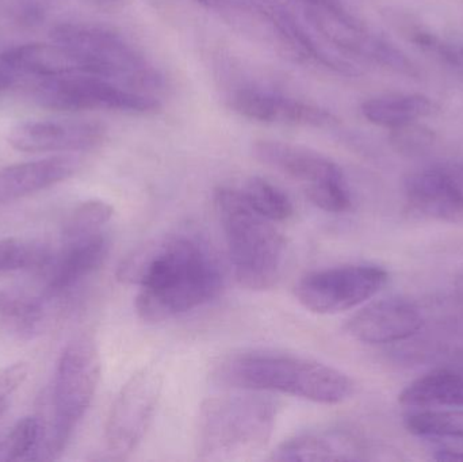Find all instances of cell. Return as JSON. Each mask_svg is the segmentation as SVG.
I'll return each instance as SVG.
<instances>
[{"instance_id": "5bb4252c", "label": "cell", "mask_w": 463, "mask_h": 462, "mask_svg": "<svg viewBox=\"0 0 463 462\" xmlns=\"http://www.w3.org/2000/svg\"><path fill=\"white\" fill-rule=\"evenodd\" d=\"M405 195L411 209L426 219L459 222L463 220V175L459 165H434L410 175Z\"/></svg>"}, {"instance_id": "5b68a950", "label": "cell", "mask_w": 463, "mask_h": 462, "mask_svg": "<svg viewBox=\"0 0 463 462\" xmlns=\"http://www.w3.org/2000/svg\"><path fill=\"white\" fill-rule=\"evenodd\" d=\"M53 42L83 60L89 75L110 79L137 91L159 90L163 78L121 34L95 24L65 22L51 29Z\"/></svg>"}, {"instance_id": "7a4b0ae2", "label": "cell", "mask_w": 463, "mask_h": 462, "mask_svg": "<svg viewBox=\"0 0 463 462\" xmlns=\"http://www.w3.org/2000/svg\"><path fill=\"white\" fill-rule=\"evenodd\" d=\"M222 384L252 392H279L320 404H339L354 393L347 374L326 363L277 352H247L217 368Z\"/></svg>"}, {"instance_id": "ac0fdd59", "label": "cell", "mask_w": 463, "mask_h": 462, "mask_svg": "<svg viewBox=\"0 0 463 462\" xmlns=\"http://www.w3.org/2000/svg\"><path fill=\"white\" fill-rule=\"evenodd\" d=\"M79 160L54 156L18 163L0 170V203H11L67 181L78 171Z\"/></svg>"}, {"instance_id": "836d02e7", "label": "cell", "mask_w": 463, "mask_h": 462, "mask_svg": "<svg viewBox=\"0 0 463 462\" xmlns=\"http://www.w3.org/2000/svg\"><path fill=\"white\" fill-rule=\"evenodd\" d=\"M94 2L108 3L111 2V0H94Z\"/></svg>"}, {"instance_id": "9c48e42d", "label": "cell", "mask_w": 463, "mask_h": 462, "mask_svg": "<svg viewBox=\"0 0 463 462\" xmlns=\"http://www.w3.org/2000/svg\"><path fill=\"white\" fill-rule=\"evenodd\" d=\"M388 279V273L378 266H339L305 274L297 282L294 293L307 311L336 315L374 297Z\"/></svg>"}, {"instance_id": "d6986e66", "label": "cell", "mask_w": 463, "mask_h": 462, "mask_svg": "<svg viewBox=\"0 0 463 462\" xmlns=\"http://www.w3.org/2000/svg\"><path fill=\"white\" fill-rule=\"evenodd\" d=\"M22 73L34 79L87 73L83 60L60 43H24L2 52Z\"/></svg>"}, {"instance_id": "277c9868", "label": "cell", "mask_w": 463, "mask_h": 462, "mask_svg": "<svg viewBox=\"0 0 463 462\" xmlns=\"http://www.w3.org/2000/svg\"><path fill=\"white\" fill-rule=\"evenodd\" d=\"M213 200L239 284L250 290L274 287L286 257L285 238L274 222L253 211L241 190L219 187Z\"/></svg>"}, {"instance_id": "cb8c5ba5", "label": "cell", "mask_w": 463, "mask_h": 462, "mask_svg": "<svg viewBox=\"0 0 463 462\" xmlns=\"http://www.w3.org/2000/svg\"><path fill=\"white\" fill-rule=\"evenodd\" d=\"M240 190L250 208L271 222H285L293 216L294 209L290 198L267 179L253 176Z\"/></svg>"}, {"instance_id": "44dd1931", "label": "cell", "mask_w": 463, "mask_h": 462, "mask_svg": "<svg viewBox=\"0 0 463 462\" xmlns=\"http://www.w3.org/2000/svg\"><path fill=\"white\" fill-rule=\"evenodd\" d=\"M431 110V100L421 94L381 95L362 105V114L367 121L392 130L416 124Z\"/></svg>"}, {"instance_id": "4fadbf2b", "label": "cell", "mask_w": 463, "mask_h": 462, "mask_svg": "<svg viewBox=\"0 0 463 462\" xmlns=\"http://www.w3.org/2000/svg\"><path fill=\"white\" fill-rule=\"evenodd\" d=\"M230 106L240 117L263 124L321 129L337 122L336 117L321 106L264 90H240L232 95Z\"/></svg>"}, {"instance_id": "8fae6325", "label": "cell", "mask_w": 463, "mask_h": 462, "mask_svg": "<svg viewBox=\"0 0 463 462\" xmlns=\"http://www.w3.org/2000/svg\"><path fill=\"white\" fill-rule=\"evenodd\" d=\"M299 3L312 26L340 51L397 70L404 65L405 57L402 52L370 34L369 30L337 0H299Z\"/></svg>"}, {"instance_id": "7402d4cb", "label": "cell", "mask_w": 463, "mask_h": 462, "mask_svg": "<svg viewBox=\"0 0 463 462\" xmlns=\"http://www.w3.org/2000/svg\"><path fill=\"white\" fill-rule=\"evenodd\" d=\"M410 433L423 438L463 442L462 409L419 410L405 420Z\"/></svg>"}, {"instance_id": "ba28073f", "label": "cell", "mask_w": 463, "mask_h": 462, "mask_svg": "<svg viewBox=\"0 0 463 462\" xmlns=\"http://www.w3.org/2000/svg\"><path fill=\"white\" fill-rule=\"evenodd\" d=\"M259 162L298 182L307 197L321 211L345 213L353 205L350 187L342 168L326 155L275 140H259L252 146Z\"/></svg>"}, {"instance_id": "f1b7e54d", "label": "cell", "mask_w": 463, "mask_h": 462, "mask_svg": "<svg viewBox=\"0 0 463 462\" xmlns=\"http://www.w3.org/2000/svg\"><path fill=\"white\" fill-rule=\"evenodd\" d=\"M413 125L394 130V132H396V135H394V143H396L402 151L408 149V151L413 152L416 151V149H423L424 146H429L432 141L431 135L423 132V130L420 132V130L415 129Z\"/></svg>"}, {"instance_id": "3957f363", "label": "cell", "mask_w": 463, "mask_h": 462, "mask_svg": "<svg viewBox=\"0 0 463 462\" xmlns=\"http://www.w3.org/2000/svg\"><path fill=\"white\" fill-rule=\"evenodd\" d=\"M247 392L203 401L195 429V449L201 460H250L269 445L278 406L260 392Z\"/></svg>"}, {"instance_id": "8992f818", "label": "cell", "mask_w": 463, "mask_h": 462, "mask_svg": "<svg viewBox=\"0 0 463 462\" xmlns=\"http://www.w3.org/2000/svg\"><path fill=\"white\" fill-rule=\"evenodd\" d=\"M100 379V357L90 336H79L61 353L53 385L54 417L46 441V458H57L91 406Z\"/></svg>"}, {"instance_id": "6da1fadb", "label": "cell", "mask_w": 463, "mask_h": 462, "mask_svg": "<svg viewBox=\"0 0 463 462\" xmlns=\"http://www.w3.org/2000/svg\"><path fill=\"white\" fill-rule=\"evenodd\" d=\"M117 278L138 287L136 311L148 323L200 308L216 298L224 285L219 260L208 244L186 233L144 244L122 260Z\"/></svg>"}, {"instance_id": "9a60e30c", "label": "cell", "mask_w": 463, "mask_h": 462, "mask_svg": "<svg viewBox=\"0 0 463 462\" xmlns=\"http://www.w3.org/2000/svg\"><path fill=\"white\" fill-rule=\"evenodd\" d=\"M423 327L420 311L402 298H383L356 312L347 323V333L369 344H396L415 335Z\"/></svg>"}, {"instance_id": "e575fe53", "label": "cell", "mask_w": 463, "mask_h": 462, "mask_svg": "<svg viewBox=\"0 0 463 462\" xmlns=\"http://www.w3.org/2000/svg\"><path fill=\"white\" fill-rule=\"evenodd\" d=\"M459 170H461L462 175H463V165H459Z\"/></svg>"}, {"instance_id": "83f0119b", "label": "cell", "mask_w": 463, "mask_h": 462, "mask_svg": "<svg viewBox=\"0 0 463 462\" xmlns=\"http://www.w3.org/2000/svg\"><path fill=\"white\" fill-rule=\"evenodd\" d=\"M29 376V365L26 363H14L0 369V404L7 401Z\"/></svg>"}, {"instance_id": "4316f807", "label": "cell", "mask_w": 463, "mask_h": 462, "mask_svg": "<svg viewBox=\"0 0 463 462\" xmlns=\"http://www.w3.org/2000/svg\"><path fill=\"white\" fill-rule=\"evenodd\" d=\"M51 257L48 247L43 244L15 238L0 240V273L43 268L51 262Z\"/></svg>"}, {"instance_id": "1f68e13d", "label": "cell", "mask_w": 463, "mask_h": 462, "mask_svg": "<svg viewBox=\"0 0 463 462\" xmlns=\"http://www.w3.org/2000/svg\"><path fill=\"white\" fill-rule=\"evenodd\" d=\"M195 2L206 5V7L222 8L224 5H231L232 2H236V0H195Z\"/></svg>"}, {"instance_id": "ffe728a7", "label": "cell", "mask_w": 463, "mask_h": 462, "mask_svg": "<svg viewBox=\"0 0 463 462\" xmlns=\"http://www.w3.org/2000/svg\"><path fill=\"white\" fill-rule=\"evenodd\" d=\"M399 401L411 409H463V372H430L408 385Z\"/></svg>"}, {"instance_id": "2e32d148", "label": "cell", "mask_w": 463, "mask_h": 462, "mask_svg": "<svg viewBox=\"0 0 463 462\" xmlns=\"http://www.w3.org/2000/svg\"><path fill=\"white\" fill-rule=\"evenodd\" d=\"M65 246L54 269L43 296L48 300L65 295L84 278L100 268L108 258L109 238L103 231L64 241Z\"/></svg>"}, {"instance_id": "f546056e", "label": "cell", "mask_w": 463, "mask_h": 462, "mask_svg": "<svg viewBox=\"0 0 463 462\" xmlns=\"http://www.w3.org/2000/svg\"><path fill=\"white\" fill-rule=\"evenodd\" d=\"M22 78V73L0 53V95L16 86Z\"/></svg>"}, {"instance_id": "603a6c76", "label": "cell", "mask_w": 463, "mask_h": 462, "mask_svg": "<svg viewBox=\"0 0 463 462\" xmlns=\"http://www.w3.org/2000/svg\"><path fill=\"white\" fill-rule=\"evenodd\" d=\"M48 301L45 296L33 297L19 289H5L0 292V316L13 320L19 333L32 336L40 330Z\"/></svg>"}, {"instance_id": "e0dca14e", "label": "cell", "mask_w": 463, "mask_h": 462, "mask_svg": "<svg viewBox=\"0 0 463 462\" xmlns=\"http://www.w3.org/2000/svg\"><path fill=\"white\" fill-rule=\"evenodd\" d=\"M370 448L345 430H318L296 436L283 442L272 453V460L361 461L366 460Z\"/></svg>"}, {"instance_id": "30bf717a", "label": "cell", "mask_w": 463, "mask_h": 462, "mask_svg": "<svg viewBox=\"0 0 463 462\" xmlns=\"http://www.w3.org/2000/svg\"><path fill=\"white\" fill-rule=\"evenodd\" d=\"M162 385L159 372L144 368L121 388L106 423V444L111 455L125 457L140 444L156 410Z\"/></svg>"}, {"instance_id": "d6a6232c", "label": "cell", "mask_w": 463, "mask_h": 462, "mask_svg": "<svg viewBox=\"0 0 463 462\" xmlns=\"http://www.w3.org/2000/svg\"><path fill=\"white\" fill-rule=\"evenodd\" d=\"M5 410H7V401H5V403L0 404V417H2L3 414H5Z\"/></svg>"}, {"instance_id": "4dcf8cb0", "label": "cell", "mask_w": 463, "mask_h": 462, "mask_svg": "<svg viewBox=\"0 0 463 462\" xmlns=\"http://www.w3.org/2000/svg\"><path fill=\"white\" fill-rule=\"evenodd\" d=\"M439 461H463V447H448L435 452Z\"/></svg>"}, {"instance_id": "484cf974", "label": "cell", "mask_w": 463, "mask_h": 462, "mask_svg": "<svg viewBox=\"0 0 463 462\" xmlns=\"http://www.w3.org/2000/svg\"><path fill=\"white\" fill-rule=\"evenodd\" d=\"M113 214V206L109 205L105 201L91 200L81 203L73 209L65 222L62 239L64 241H70L81 236L99 232L110 222Z\"/></svg>"}, {"instance_id": "d4e9b609", "label": "cell", "mask_w": 463, "mask_h": 462, "mask_svg": "<svg viewBox=\"0 0 463 462\" xmlns=\"http://www.w3.org/2000/svg\"><path fill=\"white\" fill-rule=\"evenodd\" d=\"M43 437V429L40 420L35 417L24 418L0 441V461L34 460Z\"/></svg>"}, {"instance_id": "52a82bcc", "label": "cell", "mask_w": 463, "mask_h": 462, "mask_svg": "<svg viewBox=\"0 0 463 462\" xmlns=\"http://www.w3.org/2000/svg\"><path fill=\"white\" fill-rule=\"evenodd\" d=\"M32 89L41 108L64 113L103 110L148 116L160 110L159 100L148 92L89 73L35 79Z\"/></svg>"}, {"instance_id": "7c38bea8", "label": "cell", "mask_w": 463, "mask_h": 462, "mask_svg": "<svg viewBox=\"0 0 463 462\" xmlns=\"http://www.w3.org/2000/svg\"><path fill=\"white\" fill-rule=\"evenodd\" d=\"M108 136L105 125L92 119L26 121L8 133L7 141L26 154L87 152L102 146Z\"/></svg>"}]
</instances>
